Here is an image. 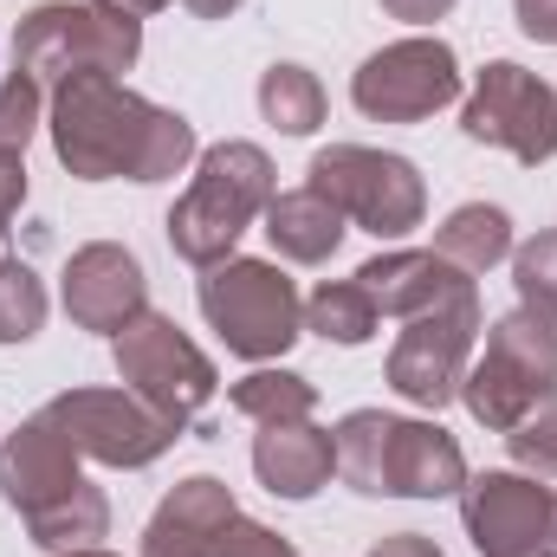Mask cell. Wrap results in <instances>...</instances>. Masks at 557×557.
<instances>
[{
    "mask_svg": "<svg viewBox=\"0 0 557 557\" xmlns=\"http://www.w3.org/2000/svg\"><path fill=\"white\" fill-rule=\"evenodd\" d=\"M460 98V59L447 39H396L350 78V104L376 124H421Z\"/></svg>",
    "mask_w": 557,
    "mask_h": 557,
    "instance_id": "cell-12",
    "label": "cell"
},
{
    "mask_svg": "<svg viewBox=\"0 0 557 557\" xmlns=\"http://www.w3.org/2000/svg\"><path fill=\"white\" fill-rule=\"evenodd\" d=\"M208 557H298L285 539H278L273 525H260V519H247V512H234L221 532H214V545Z\"/></svg>",
    "mask_w": 557,
    "mask_h": 557,
    "instance_id": "cell-28",
    "label": "cell"
},
{
    "mask_svg": "<svg viewBox=\"0 0 557 557\" xmlns=\"http://www.w3.org/2000/svg\"><path fill=\"white\" fill-rule=\"evenodd\" d=\"M357 285L370 292L376 318H403L409 324L421 311H441V305L467 298L473 292V273H460L441 253H383V260L357 267Z\"/></svg>",
    "mask_w": 557,
    "mask_h": 557,
    "instance_id": "cell-16",
    "label": "cell"
},
{
    "mask_svg": "<svg viewBox=\"0 0 557 557\" xmlns=\"http://www.w3.org/2000/svg\"><path fill=\"white\" fill-rule=\"evenodd\" d=\"M460 131L473 143H486V149L519 156V162H552L557 156V91L539 72H525L512 59H493V65H480V78H473V91L460 104Z\"/></svg>",
    "mask_w": 557,
    "mask_h": 557,
    "instance_id": "cell-11",
    "label": "cell"
},
{
    "mask_svg": "<svg viewBox=\"0 0 557 557\" xmlns=\"http://www.w3.org/2000/svg\"><path fill=\"white\" fill-rule=\"evenodd\" d=\"M46 131H52V156L78 182H117V175L124 182H169V175H182L201 156L188 117L137 98L111 72L65 78L52 91Z\"/></svg>",
    "mask_w": 557,
    "mask_h": 557,
    "instance_id": "cell-1",
    "label": "cell"
},
{
    "mask_svg": "<svg viewBox=\"0 0 557 557\" xmlns=\"http://www.w3.org/2000/svg\"><path fill=\"white\" fill-rule=\"evenodd\" d=\"M39 85L26 78V72H7V85H0V149H20L26 156V143L39 131Z\"/></svg>",
    "mask_w": 557,
    "mask_h": 557,
    "instance_id": "cell-27",
    "label": "cell"
},
{
    "mask_svg": "<svg viewBox=\"0 0 557 557\" xmlns=\"http://www.w3.org/2000/svg\"><path fill=\"white\" fill-rule=\"evenodd\" d=\"M305 175H311L305 188H318L344 221H357V227L376 234V240H403V234H416L421 214H428L421 169L409 162V156H389V149L331 143V149L311 156Z\"/></svg>",
    "mask_w": 557,
    "mask_h": 557,
    "instance_id": "cell-7",
    "label": "cell"
},
{
    "mask_svg": "<svg viewBox=\"0 0 557 557\" xmlns=\"http://www.w3.org/2000/svg\"><path fill=\"white\" fill-rule=\"evenodd\" d=\"M512 285H519V305L525 311H545L557 318V234H539L512 253Z\"/></svg>",
    "mask_w": 557,
    "mask_h": 557,
    "instance_id": "cell-25",
    "label": "cell"
},
{
    "mask_svg": "<svg viewBox=\"0 0 557 557\" xmlns=\"http://www.w3.org/2000/svg\"><path fill=\"white\" fill-rule=\"evenodd\" d=\"M143 52V20L104 13L98 0H46L13 26V72H26L39 91H59L78 72H131Z\"/></svg>",
    "mask_w": 557,
    "mask_h": 557,
    "instance_id": "cell-5",
    "label": "cell"
},
{
    "mask_svg": "<svg viewBox=\"0 0 557 557\" xmlns=\"http://www.w3.org/2000/svg\"><path fill=\"white\" fill-rule=\"evenodd\" d=\"M201 318L247 363H273L305 331V298L273 260H221L201 278Z\"/></svg>",
    "mask_w": 557,
    "mask_h": 557,
    "instance_id": "cell-8",
    "label": "cell"
},
{
    "mask_svg": "<svg viewBox=\"0 0 557 557\" xmlns=\"http://www.w3.org/2000/svg\"><path fill=\"white\" fill-rule=\"evenodd\" d=\"M0 499L26 519L46 552H91L111 532V499L78 473V447L39 416H26L0 441Z\"/></svg>",
    "mask_w": 557,
    "mask_h": 557,
    "instance_id": "cell-2",
    "label": "cell"
},
{
    "mask_svg": "<svg viewBox=\"0 0 557 557\" xmlns=\"http://www.w3.org/2000/svg\"><path fill=\"white\" fill-rule=\"evenodd\" d=\"M486 331L480 318V292L441 305V311H421L409 318V331L396 337L389 350V389L416 409H447L467 383V363H473V337Z\"/></svg>",
    "mask_w": 557,
    "mask_h": 557,
    "instance_id": "cell-13",
    "label": "cell"
},
{
    "mask_svg": "<svg viewBox=\"0 0 557 557\" xmlns=\"http://www.w3.org/2000/svg\"><path fill=\"white\" fill-rule=\"evenodd\" d=\"M46 421L78 447V460L104 467H149L182 441V421L149 409L131 389H65L46 403Z\"/></svg>",
    "mask_w": 557,
    "mask_h": 557,
    "instance_id": "cell-10",
    "label": "cell"
},
{
    "mask_svg": "<svg viewBox=\"0 0 557 557\" xmlns=\"http://www.w3.org/2000/svg\"><path fill=\"white\" fill-rule=\"evenodd\" d=\"M506 447H512V460H519L532 480H557V389L506 434Z\"/></svg>",
    "mask_w": 557,
    "mask_h": 557,
    "instance_id": "cell-26",
    "label": "cell"
},
{
    "mask_svg": "<svg viewBox=\"0 0 557 557\" xmlns=\"http://www.w3.org/2000/svg\"><path fill=\"white\" fill-rule=\"evenodd\" d=\"M104 13H131V20H143V13H156V7H169V0H98Z\"/></svg>",
    "mask_w": 557,
    "mask_h": 557,
    "instance_id": "cell-34",
    "label": "cell"
},
{
    "mask_svg": "<svg viewBox=\"0 0 557 557\" xmlns=\"http://www.w3.org/2000/svg\"><path fill=\"white\" fill-rule=\"evenodd\" d=\"M519 13V33L539 39V46H557V0H512Z\"/></svg>",
    "mask_w": 557,
    "mask_h": 557,
    "instance_id": "cell-30",
    "label": "cell"
},
{
    "mask_svg": "<svg viewBox=\"0 0 557 557\" xmlns=\"http://www.w3.org/2000/svg\"><path fill=\"white\" fill-rule=\"evenodd\" d=\"M539 557H557V552H539Z\"/></svg>",
    "mask_w": 557,
    "mask_h": 557,
    "instance_id": "cell-36",
    "label": "cell"
},
{
    "mask_svg": "<svg viewBox=\"0 0 557 557\" xmlns=\"http://www.w3.org/2000/svg\"><path fill=\"white\" fill-rule=\"evenodd\" d=\"M46 324V285L26 260L0 253V344H26Z\"/></svg>",
    "mask_w": 557,
    "mask_h": 557,
    "instance_id": "cell-24",
    "label": "cell"
},
{
    "mask_svg": "<svg viewBox=\"0 0 557 557\" xmlns=\"http://www.w3.org/2000/svg\"><path fill=\"white\" fill-rule=\"evenodd\" d=\"M65 557H111V552H98V545H91V552H65Z\"/></svg>",
    "mask_w": 557,
    "mask_h": 557,
    "instance_id": "cell-35",
    "label": "cell"
},
{
    "mask_svg": "<svg viewBox=\"0 0 557 557\" xmlns=\"http://www.w3.org/2000/svg\"><path fill=\"white\" fill-rule=\"evenodd\" d=\"M65 311H72L78 331H104V337H117L131 318H143L149 311V278H143L137 253L117 247V240L78 247L72 267H65Z\"/></svg>",
    "mask_w": 557,
    "mask_h": 557,
    "instance_id": "cell-15",
    "label": "cell"
},
{
    "mask_svg": "<svg viewBox=\"0 0 557 557\" xmlns=\"http://www.w3.org/2000/svg\"><path fill=\"white\" fill-rule=\"evenodd\" d=\"M188 13H201V20H227L234 7H247V0H182Z\"/></svg>",
    "mask_w": 557,
    "mask_h": 557,
    "instance_id": "cell-33",
    "label": "cell"
},
{
    "mask_svg": "<svg viewBox=\"0 0 557 557\" xmlns=\"http://www.w3.org/2000/svg\"><path fill=\"white\" fill-rule=\"evenodd\" d=\"M234 409L253 416L260 428H267V421H311L318 383H305V376H292V370H253V376L234 383Z\"/></svg>",
    "mask_w": 557,
    "mask_h": 557,
    "instance_id": "cell-23",
    "label": "cell"
},
{
    "mask_svg": "<svg viewBox=\"0 0 557 557\" xmlns=\"http://www.w3.org/2000/svg\"><path fill=\"white\" fill-rule=\"evenodd\" d=\"M111 357H117L124 389L143 396L149 409H162L169 421L201 416V409L214 403V389H221L214 363H208V357L188 344V331H182L175 318H162V311L131 318V324L111 337Z\"/></svg>",
    "mask_w": 557,
    "mask_h": 557,
    "instance_id": "cell-9",
    "label": "cell"
},
{
    "mask_svg": "<svg viewBox=\"0 0 557 557\" xmlns=\"http://www.w3.org/2000/svg\"><path fill=\"white\" fill-rule=\"evenodd\" d=\"M337 473L370 499H447L467 486V454L441 421L357 409L337 421Z\"/></svg>",
    "mask_w": 557,
    "mask_h": 557,
    "instance_id": "cell-3",
    "label": "cell"
},
{
    "mask_svg": "<svg viewBox=\"0 0 557 557\" xmlns=\"http://www.w3.org/2000/svg\"><path fill=\"white\" fill-rule=\"evenodd\" d=\"M234 512H240V506H234V486L214 480V473H195V480H182V486L156 506V519L143 525V557H208L214 532H221Z\"/></svg>",
    "mask_w": 557,
    "mask_h": 557,
    "instance_id": "cell-17",
    "label": "cell"
},
{
    "mask_svg": "<svg viewBox=\"0 0 557 557\" xmlns=\"http://www.w3.org/2000/svg\"><path fill=\"white\" fill-rule=\"evenodd\" d=\"M260 117L285 137H311L324 124V85L305 65H267L260 72Z\"/></svg>",
    "mask_w": 557,
    "mask_h": 557,
    "instance_id": "cell-22",
    "label": "cell"
},
{
    "mask_svg": "<svg viewBox=\"0 0 557 557\" xmlns=\"http://www.w3.org/2000/svg\"><path fill=\"white\" fill-rule=\"evenodd\" d=\"M305 331H318L324 344L357 350V344L376 337V305H370V292H363L357 278H324V285L305 298Z\"/></svg>",
    "mask_w": 557,
    "mask_h": 557,
    "instance_id": "cell-21",
    "label": "cell"
},
{
    "mask_svg": "<svg viewBox=\"0 0 557 557\" xmlns=\"http://www.w3.org/2000/svg\"><path fill=\"white\" fill-rule=\"evenodd\" d=\"M389 20H409V26H434L441 13H454V0H383Z\"/></svg>",
    "mask_w": 557,
    "mask_h": 557,
    "instance_id": "cell-31",
    "label": "cell"
},
{
    "mask_svg": "<svg viewBox=\"0 0 557 557\" xmlns=\"http://www.w3.org/2000/svg\"><path fill=\"white\" fill-rule=\"evenodd\" d=\"M552 389H557V318L519 305L486 331V350L467 363L460 403L480 428L512 434Z\"/></svg>",
    "mask_w": 557,
    "mask_h": 557,
    "instance_id": "cell-6",
    "label": "cell"
},
{
    "mask_svg": "<svg viewBox=\"0 0 557 557\" xmlns=\"http://www.w3.org/2000/svg\"><path fill=\"white\" fill-rule=\"evenodd\" d=\"M267 240H273L278 260H298V267H318L344 247V214L318 195V188H285L267 201Z\"/></svg>",
    "mask_w": 557,
    "mask_h": 557,
    "instance_id": "cell-19",
    "label": "cell"
},
{
    "mask_svg": "<svg viewBox=\"0 0 557 557\" xmlns=\"http://www.w3.org/2000/svg\"><path fill=\"white\" fill-rule=\"evenodd\" d=\"M460 519L480 557L557 552V493L525 473H473L460 486Z\"/></svg>",
    "mask_w": 557,
    "mask_h": 557,
    "instance_id": "cell-14",
    "label": "cell"
},
{
    "mask_svg": "<svg viewBox=\"0 0 557 557\" xmlns=\"http://www.w3.org/2000/svg\"><path fill=\"white\" fill-rule=\"evenodd\" d=\"M370 557H447V552L434 539H421V532H396V539H383Z\"/></svg>",
    "mask_w": 557,
    "mask_h": 557,
    "instance_id": "cell-32",
    "label": "cell"
},
{
    "mask_svg": "<svg viewBox=\"0 0 557 557\" xmlns=\"http://www.w3.org/2000/svg\"><path fill=\"white\" fill-rule=\"evenodd\" d=\"M253 473L273 499H311L337 473V441L311 421H267L253 441Z\"/></svg>",
    "mask_w": 557,
    "mask_h": 557,
    "instance_id": "cell-18",
    "label": "cell"
},
{
    "mask_svg": "<svg viewBox=\"0 0 557 557\" xmlns=\"http://www.w3.org/2000/svg\"><path fill=\"white\" fill-rule=\"evenodd\" d=\"M441 260H454L460 273H486L512 253V214L506 208H486V201H467L441 221V240H434Z\"/></svg>",
    "mask_w": 557,
    "mask_h": 557,
    "instance_id": "cell-20",
    "label": "cell"
},
{
    "mask_svg": "<svg viewBox=\"0 0 557 557\" xmlns=\"http://www.w3.org/2000/svg\"><path fill=\"white\" fill-rule=\"evenodd\" d=\"M26 201V156L20 149H0V247H7V227Z\"/></svg>",
    "mask_w": 557,
    "mask_h": 557,
    "instance_id": "cell-29",
    "label": "cell"
},
{
    "mask_svg": "<svg viewBox=\"0 0 557 557\" xmlns=\"http://www.w3.org/2000/svg\"><path fill=\"white\" fill-rule=\"evenodd\" d=\"M273 195H278V175L260 143H214V149H201L188 195L169 208L175 260H188L201 273L234 260V240L253 227V214H267Z\"/></svg>",
    "mask_w": 557,
    "mask_h": 557,
    "instance_id": "cell-4",
    "label": "cell"
}]
</instances>
